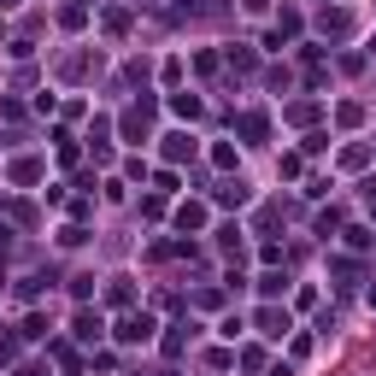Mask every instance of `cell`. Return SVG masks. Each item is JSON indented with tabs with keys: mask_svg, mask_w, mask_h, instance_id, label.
<instances>
[{
	"mask_svg": "<svg viewBox=\"0 0 376 376\" xmlns=\"http://www.w3.org/2000/svg\"><path fill=\"white\" fill-rule=\"evenodd\" d=\"M118 341H124V347H136V341H153V318H147V312H129V318L118 323Z\"/></svg>",
	"mask_w": 376,
	"mask_h": 376,
	"instance_id": "obj_1",
	"label": "cell"
},
{
	"mask_svg": "<svg viewBox=\"0 0 376 376\" xmlns=\"http://www.w3.org/2000/svg\"><path fill=\"white\" fill-rule=\"evenodd\" d=\"M259 330H265L271 341H283V335H288V312H276V306H265V312H259Z\"/></svg>",
	"mask_w": 376,
	"mask_h": 376,
	"instance_id": "obj_2",
	"label": "cell"
},
{
	"mask_svg": "<svg viewBox=\"0 0 376 376\" xmlns=\"http://www.w3.org/2000/svg\"><path fill=\"white\" fill-rule=\"evenodd\" d=\"M200 153V147H194V136H183V129H176V136H165V159H194Z\"/></svg>",
	"mask_w": 376,
	"mask_h": 376,
	"instance_id": "obj_3",
	"label": "cell"
},
{
	"mask_svg": "<svg viewBox=\"0 0 376 376\" xmlns=\"http://www.w3.org/2000/svg\"><path fill=\"white\" fill-rule=\"evenodd\" d=\"M71 330H77V341H101V335H106L94 312H77V323H71Z\"/></svg>",
	"mask_w": 376,
	"mask_h": 376,
	"instance_id": "obj_4",
	"label": "cell"
},
{
	"mask_svg": "<svg viewBox=\"0 0 376 376\" xmlns=\"http://www.w3.org/2000/svg\"><path fill=\"white\" fill-rule=\"evenodd\" d=\"M218 200H223V206H247V200H253V188H247V183H223V188H218Z\"/></svg>",
	"mask_w": 376,
	"mask_h": 376,
	"instance_id": "obj_5",
	"label": "cell"
},
{
	"mask_svg": "<svg viewBox=\"0 0 376 376\" xmlns=\"http://www.w3.org/2000/svg\"><path fill=\"white\" fill-rule=\"evenodd\" d=\"M206 223V206H176V230H200Z\"/></svg>",
	"mask_w": 376,
	"mask_h": 376,
	"instance_id": "obj_6",
	"label": "cell"
},
{
	"mask_svg": "<svg viewBox=\"0 0 376 376\" xmlns=\"http://www.w3.org/2000/svg\"><path fill=\"white\" fill-rule=\"evenodd\" d=\"M265 112H247V118H241V136H247V141H265Z\"/></svg>",
	"mask_w": 376,
	"mask_h": 376,
	"instance_id": "obj_7",
	"label": "cell"
},
{
	"mask_svg": "<svg viewBox=\"0 0 376 376\" xmlns=\"http://www.w3.org/2000/svg\"><path fill=\"white\" fill-rule=\"evenodd\" d=\"M171 112L176 118H200V101H194V94H171Z\"/></svg>",
	"mask_w": 376,
	"mask_h": 376,
	"instance_id": "obj_8",
	"label": "cell"
},
{
	"mask_svg": "<svg viewBox=\"0 0 376 376\" xmlns=\"http://www.w3.org/2000/svg\"><path fill=\"white\" fill-rule=\"evenodd\" d=\"M283 288H288V276H276V271H265V276H259V294H265V300H276Z\"/></svg>",
	"mask_w": 376,
	"mask_h": 376,
	"instance_id": "obj_9",
	"label": "cell"
},
{
	"mask_svg": "<svg viewBox=\"0 0 376 376\" xmlns=\"http://www.w3.org/2000/svg\"><path fill=\"white\" fill-rule=\"evenodd\" d=\"M106 300H112V306H129V276H112V288H106Z\"/></svg>",
	"mask_w": 376,
	"mask_h": 376,
	"instance_id": "obj_10",
	"label": "cell"
},
{
	"mask_svg": "<svg viewBox=\"0 0 376 376\" xmlns=\"http://www.w3.org/2000/svg\"><path fill=\"white\" fill-rule=\"evenodd\" d=\"M218 247L223 253H241V230H235V223H230V230H218Z\"/></svg>",
	"mask_w": 376,
	"mask_h": 376,
	"instance_id": "obj_11",
	"label": "cell"
},
{
	"mask_svg": "<svg viewBox=\"0 0 376 376\" xmlns=\"http://www.w3.org/2000/svg\"><path fill=\"white\" fill-rule=\"evenodd\" d=\"M18 376H41V370H36V365H24V370H18Z\"/></svg>",
	"mask_w": 376,
	"mask_h": 376,
	"instance_id": "obj_12",
	"label": "cell"
},
{
	"mask_svg": "<svg viewBox=\"0 0 376 376\" xmlns=\"http://www.w3.org/2000/svg\"><path fill=\"white\" fill-rule=\"evenodd\" d=\"M0 6H18V0H0Z\"/></svg>",
	"mask_w": 376,
	"mask_h": 376,
	"instance_id": "obj_13",
	"label": "cell"
}]
</instances>
